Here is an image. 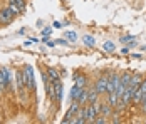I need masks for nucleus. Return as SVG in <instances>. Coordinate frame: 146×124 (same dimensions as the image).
Instances as JSON below:
<instances>
[{"instance_id":"21","label":"nucleus","mask_w":146,"mask_h":124,"mask_svg":"<svg viewBox=\"0 0 146 124\" xmlns=\"http://www.w3.org/2000/svg\"><path fill=\"white\" fill-rule=\"evenodd\" d=\"M66 39L74 44V42L77 40V34H76V32H66Z\"/></svg>"},{"instance_id":"4","label":"nucleus","mask_w":146,"mask_h":124,"mask_svg":"<svg viewBox=\"0 0 146 124\" xmlns=\"http://www.w3.org/2000/svg\"><path fill=\"white\" fill-rule=\"evenodd\" d=\"M14 14L10 12V9L9 7H3V9H0V24L2 25H10L12 22H14Z\"/></svg>"},{"instance_id":"31","label":"nucleus","mask_w":146,"mask_h":124,"mask_svg":"<svg viewBox=\"0 0 146 124\" xmlns=\"http://www.w3.org/2000/svg\"><path fill=\"white\" fill-rule=\"evenodd\" d=\"M56 45H57V44H56L54 40H49V42H47V47H50V49H52V47H56Z\"/></svg>"},{"instance_id":"8","label":"nucleus","mask_w":146,"mask_h":124,"mask_svg":"<svg viewBox=\"0 0 146 124\" xmlns=\"http://www.w3.org/2000/svg\"><path fill=\"white\" fill-rule=\"evenodd\" d=\"M54 89H56V106L62 104V97H64V86L62 81H56L54 82Z\"/></svg>"},{"instance_id":"6","label":"nucleus","mask_w":146,"mask_h":124,"mask_svg":"<svg viewBox=\"0 0 146 124\" xmlns=\"http://www.w3.org/2000/svg\"><path fill=\"white\" fill-rule=\"evenodd\" d=\"M71 124H86V109H84V106H81L79 111L72 116Z\"/></svg>"},{"instance_id":"18","label":"nucleus","mask_w":146,"mask_h":124,"mask_svg":"<svg viewBox=\"0 0 146 124\" xmlns=\"http://www.w3.org/2000/svg\"><path fill=\"white\" fill-rule=\"evenodd\" d=\"M109 123H114V124L121 123V111H117V109L113 111V114H111V119H109Z\"/></svg>"},{"instance_id":"2","label":"nucleus","mask_w":146,"mask_h":124,"mask_svg":"<svg viewBox=\"0 0 146 124\" xmlns=\"http://www.w3.org/2000/svg\"><path fill=\"white\" fill-rule=\"evenodd\" d=\"M24 69V79H25V84H27V91L30 92H35V76H34V67L27 64Z\"/></svg>"},{"instance_id":"16","label":"nucleus","mask_w":146,"mask_h":124,"mask_svg":"<svg viewBox=\"0 0 146 124\" xmlns=\"http://www.w3.org/2000/svg\"><path fill=\"white\" fill-rule=\"evenodd\" d=\"M88 97H89V89L84 87V89H82V94H81V97H79L77 102H79L81 106H86V104H88Z\"/></svg>"},{"instance_id":"25","label":"nucleus","mask_w":146,"mask_h":124,"mask_svg":"<svg viewBox=\"0 0 146 124\" xmlns=\"http://www.w3.org/2000/svg\"><path fill=\"white\" fill-rule=\"evenodd\" d=\"M139 92H141V94H146V77L143 79V82L139 86Z\"/></svg>"},{"instance_id":"11","label":"nucleus","mask_w":146,"mask_h":124,"mask_svg":"<svg viewBox=\"0 0 146 124\" xmlns=\"http://www.w3.org/2000/svg\"><path fill=\"white\" fill-rule=\"evenodd\" d=\"M45 72H47V76H49V79L52 81V82H56V81H60V74L57 72V69H54V67H45Z\"/></svg>"},{"instance_id":"5","label":"nucleus","mask_w":146,"mask_h":124,"mask_svg":"<svg viewBox=\"0 0 146 124\" xmlns=\"http://www.w3.org/2000/svg\"><path fill=\"white\" fill-rule=\"evenodd\" d=\"M79 107H81V104L77 102V101H72V104L69 106V109L66 111V116H64V119H62V123L64 124H69L71 123V119H72V116L79 111Z\"/></svg>"},{"instance_id":"9","label":"nucleus","mask_w":146,"mask_h":124,"mask_svg":"<svg viewBox=\"0 0 146 124\" xmlns=\"http://www.w3.org/2000/svg\"><path fill=\"white\" fill-rule=\"evenodd\" d=\"M84 109H86V124H94V119H96V116H98L94 106H92V104H86Z\"/></svg>"},{"instance_id":"32","label":"nucleus","mask_w":146,"mask_h":124,"mask_svg":"<svg viewBox=\"0 0 146 124\" xmlns=\"http://www.w3.org/2000/svg\"><path fill=\"white\" fill-rule=\"evenodd\" d=\"M49 40H50V39H49V35H42V42H44V44H47Z\"/></svg>"},{"instance_id":"24","label":"nucleus","mask_w":146,"mask_h":124,"mask_svg":"<svg viewBox=\"0 0 146 124\" xmlns=\"http://www.w3.org/2000/svg\"><path fill=\"white\" fill-rule=\"evenodd\" d=\"M14 2L19 5V9L22 10V14H25V0H14Z\"/></svg>"},{"instance_id":"10","label":"nucleus","mask_w":146,"mask_h":124,"mask_svg":"<svg viewBox=\"0 0 146 124\" xmlns=\"http://www.w3.org/2000/svg\"><path fill=\"white\" fill-rule=\"evenodd\" d=\"M82 89H84V87H79L77 84H74L72 89H71V94H69L71 102H72V101H79V97H81V94H82Z\"/></svg>"},{"instance_id":"13","label":"nucleus","mask_w":146,"mask_h":124,"mask_svg":"<svg viewBox=\"0 0 146 124\" xmlns=\"http://www.w3.org/2000/svg\"><path fill=\"white\" fill-rule=\"evenodd\" d=\"M106 99H108V102L116 109L117 107V101H119V96H117L116 92H109V94H106Z\"/></svg>"},{"instance_id":"3","label":"nucleus","mask_w":146,"mask_h":124,"mask_svg":"<svg viewBox=\"0 0 146 124\" xmlns=\"http://www.w3.org/2000/svg\"><path fill=\"white\" fill-rule=\"evenodd\" d=\"M94 87L99 92V96H106L108 94V72L106 74H101L98 77V81L94 82Z\"/></svg>"},{"instance_id":"15","label":"nucleus","mask_w":146,"mask_h":124,"mask_svg":"<svg viewBox=\"0 0 146 124\" xmlns=\"http://www.w3.org/2000/svg\"><path fill=\"white\" fill-rule=\"evenodd\" d=\"M143 76L141 74H133V77H131V86L133 87H136V89H139V86H141V82H143Z\"/></svg>"},{"instance_id":"23","label":"nucleus","mask_w":146,"mask_h":124,"mask_svg":"<svg viewBox=\"0 0 146 124\" xmlns=\"http://www.w3.org/2000/svg\"><path fill=\"white\" fill-rule=\"evenodd\" d=\"M139 109H141V112L146 116V94H143V97H141V102H139Z\"/></svg>"},{"instance_id":"20","label":"nucleus","mask_w":146,"mask_h":124,"mask_svg":"<svg viewBox=\"0 0 146 124\" xmlns=\"http://www.w3.org/2000/svg\"><path fill=\"white\" fill-rule=\"evenodd\" d=\"M106 123H109V117H106L102 114L96 116V119H94V124H106Z\"/></svg>"},{"instance_id":"12","label":"nucleus","mask_w":146,"mask_h":124,"mask_svg":"<svg viewBox=\"0 0 146 124\" xmlns=\"http://www.w3.org/2000/svg\"><path fill=\"white\" fill-rule=\"evenodd\" d=\"M7 7L10 9V12L14 14V17H19V15H24V14H22V10L19 9V5L15 3L14 0H7Z\"/></svg>"},{"instance_id":"7","label":"nucleus","mask_w":146,"mask_h":124,"mask_svg":"<svg viewBox=\"0 0 146 124\" xmlns=\"http://www.w3.org/2000/svg\"><path fill=\"white\" fill-rule=\"evenodd\" d=\"M72 81H74V84H77L79 87H88V86H89L88 76H86V74H82V72H76V74L72 76Z\"/></svg>"},{"instance_id":"17","label":"nucleus","mask_w":146,"mask_h":124,"mask_svg":"<svg viewBox=\"0 0 146 124\" xmlns=\"http://www.w3.org/2000/svg\"><path fill=\"white\" fill-rule=\"evenodd\" d=\"M102 50H106V52H114V50H116V44L113 40H106L102 44Z\"/></svg>"},{"instance_id":"19","label":"nucleus","mask_w":146,"mask_h":124,"mask_svg":"<svg viewBox=\"0 0 146 124\" xmlns=\"http://www.w3.org/2000/svg\"><path fill=\"white\" fill-rule=\"evenodd\" d=\"M82 42H84V44H86L88 47H94V45H96V39H94L92 35H89V34L82 37Z\"/></svg>"},{"instance_id":"30","label":"nucleus","mask_w":146,"mask_h":124,"mask_svg":"<svg viewBox=\"0 0 146 124\" xmlns=\"http://www.w3.org/2000/svg\"><path fill=\"white\" fill-rule=\"evenodd\" d=\"M52 27H54V29H62V24H60V22H57V20H56V22L52 24Z\"/></svg>"},{"instance_id":"22","label":"nucleus","mask_w":146,"mask_h":124,"mask_svg":"<svg viewBox=\"0 0 146 124\" xmlns=\"http://www.w3.org/2000/svg\"><path fill=\"white\" fill-rule=\"evenodd\" d=\"M131 40H134V35H123V37H119L121 44H129Z\"/></svg>"},{"instance_id":"27","label":"nucleus","mask_w":146,"mask_h":124,"mask_svg":"<svg viewBox=\"0 0 146 124\" xmlns=\"http://www.w3.org/2000/svg\"><path fill=\"white\" fill-rule=\"evenodd\" d=\"M52 34V27H45L42 29V35H50Z\"/></svg>"},{"instance_id":"29","label":"nucleus","mask_w":146,"mask_h":124,"mask_svg":"<svg viewBox=\"0 0 146 124\" xmlns=\"http://www.w3.org/2000/svg\"><path fill=\"white\" fill-rule=\"evenodd\" d=\"M126 45H128L129 49H134V47H136L138 44H136V40H131V42H129V44H126Z\"/></svg>"},{"instance_id":"14","label":"nucleus","mask_w":146,"mask_h":124,"mask_svg":"<svg viewBox=\"0 0 146 124\" xmlns=\"http://www.w3.org/2000/svg\"><path fill=\"white\" fill-rule=\"evenodd\" d=\"M131 77H133V74L129 72V70L123 72V74H121V84H123L124 87H128V86L131 84Z\"/></svg>"},{"instance_id":"1","label":"nucleus","mask_w":146,"mask_h":124,"mask_svg":"<svg viewBox=\"0 0 146 124\" xmlns=\"http://www.w3.org/2000/svg\"><path fill=\"white\" fill-rule=\"evenodd\" d=\"M121 86V74L117 70L108 72V94L109 92H116V89Z\"/></svg>"},{"instance_id":"33","label":"nucleus","mask_w":146,"mask_h":124,"mask_svg":"<svg viewBox=\"0 0 146 124\" xmlns=\"http://www.w3.org/2000/svg\"><path fill=\"white\" fill-rule=\"evenodd\" d=\"M59 74H60V77H66V76H67V70H60V72H59Z\"/></svg>"},{"instance_id":"28","label":"nucleus","mask_w":146,"mask_h":124,"mask_svg":"<svg viewBox=\"0 0 146 124\" xmlns=\"http://www.w3.org/2000/svg\"><path fill=\"white\" fill-rule=\"evenodd\" d=\"M121 54H129V47H128V45H126V47H123V49H121Z\"/></svg>"},{"instance_id":"26","label":"nucleus","mask_w":146,"mask_h":124,"mask_svg":"<svg viewBox=\"0 0 146 124\" xmlns=\"http://www.w3.org/2000/svg\"><path fill=\"white\" fill-rule=\"evenodd\" d=\"M56 44L57 45H69V40L67 39H59V40H56Z\"/></svg>"},{"instance_id":"34","label":"nucleus","mask_w":146,"mask_h":124,"mask_svg":"<svg viewBox=\"0 0 146 124\" xmlns=\"http://www.w3.org/2000/svg\"><path fill=\"white\" fill-rule=\"evenodd\" d=\"M145 123H146V119H145Z\"/></svg>"}]
</instances>
